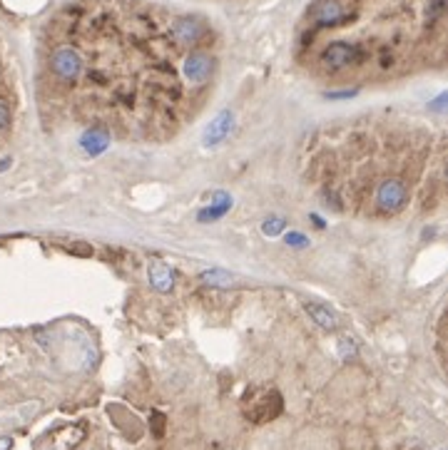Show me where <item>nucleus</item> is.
Listing matches in <instances>:
<instances>
[{"mask_svg": "<svg viewBox=\"0 0 448 450\" xmlns=\"http://www.w3.org/2000/svg\"><path fill=\"white\" fill-rule=\"evenodd\" d=\"M83 436H85L83 426L63 428V431L55 433V438H53V443H50L48 450H73L80 441H83Z\"/></svg>", "mask_w": 448, "mask_h": 450, "instance_id": "39448f33", "label": "nucleus"}, {"mask_svg": "<svg viewBox=\"0 0 448 450\" xmlns=\"http://www.w3.org/2000/svg\"><path fill=\"white\" fill-rule=\"evenodd\" d=\"M446 130L406 112L321 125L301 147V174L334 214L391 221L444 204Z\"/></svg>", "mask_w": 448, "mask_h": 450, "instance_id": "f03ea898", "label": "nucleus"}, {"mask_svg": "<svg viewBox=\"0 0 448 450\" xmlns=\"http://www.w3.org/2000/svg\"><path fill=\"white\" fill-rule=\"evenodd\" d=\"M291 55L311 83L329 90L389 88L441 73L448 0H309Z\"/></svg>", "mask_w": 448, "mask_h": 450, "instance_id": "7ed1b4c3", "label": "nucleus"}, {"mask_svg": "<svg viewBox=\"0 0 448 450\" xmlns=\"http://www.w3.org/2000/svg\"><path fill=\"white\" fill-rule=\"evenodd\" d=\"M10 448V438H0V450H8Z\"/></svg>", "mask_w": 448, "mask_h": 450, "instance_id": "423d86ee", "label": "nucleus"}, {"mask_svg": "<svg viewBox=\"0 0 448 450\" xmlns=\"http://www.w3.org/2000/svg\"><path fill=\"white\" fill-rule=\"evenodd\" d=\"M281 411V398L276 393L269 391H259V393H251L246 396V406L244 413L251 423H266Z\"/></svg>", "mask_w": 448, "mask_h": 450, "instance_id": "20e7f679", "label": "nucleus"}, {"mask_svg": "<svg viewBox=\"0 0 448 450\" xmlns=\"http://www.w3.org/2000/svg\"><path fill=\"white\" fill-rule=\"evenodd\" d=\"M222 63V30L202 10L63 0L38 40L40 112L83 140L172 142L207 112Z\"/></svg>", "mask_w": 448, "mask_h": 450, "instance_id": "f257e3e1", "label": "nucleus"}, {"mask_svg": "<svg viewBox=\"0 0 448 450\" xmlns=\"http://www.w3.org/2000/svg\"><path fill=\"white\" fill-rule=\"evenodd\" d=\"M212 3H234V0H212Z\"/></svg>", "mask_w": 448, "mask_h": 450, "instance_id": "0eeeda50", "label": "nucleus"}]
</instances>
